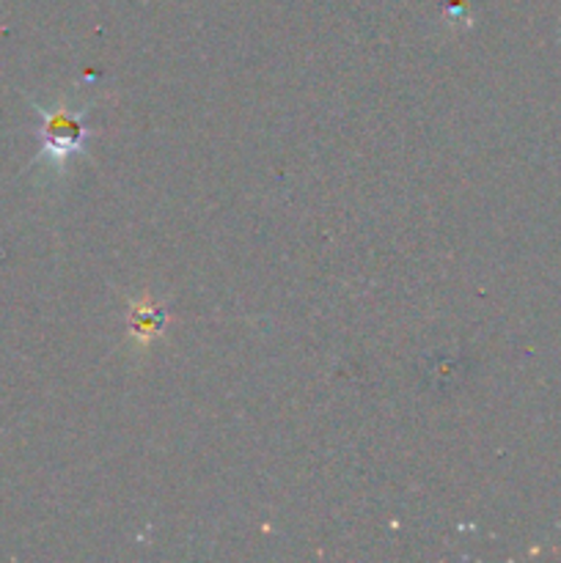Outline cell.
Segmentation results:
<instances>
[{"instance_id":"obj_1","label":"cell","mask_w":561,"mask_h":563,"mask_svg":"<svg viewBox=\"0 0 561 563\" xmlns=\"http://www.w3.org/2000/svg\"><path fill=\"white\" fill-rule=\"evenodd\" d=\"M42 115V130H38V141H42V157L53 159L55 165H64L66 157L80 152L86 143L88 130L82 124V113H72L66 108H38Z\"/></svg>"}]
</instances>
